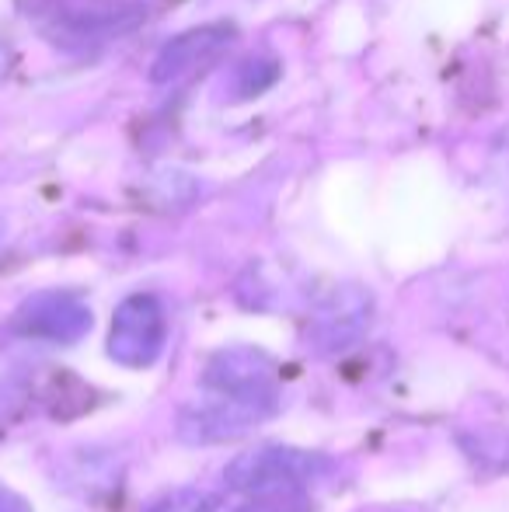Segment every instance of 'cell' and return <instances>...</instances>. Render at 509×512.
I'll use <instances>...</instances> for the list:
<instances>
[{"mask_svg": "<svg viewBox=\"0 0 509 512\" xmlns=\"http://www.w3.org/2000/svg\"><path fill=\"white\" fill-rule=\"evenodd\" d=\"M370 324V297L363 290H342L314 317V342L321 352H339L353 345Z\"/></svg>", "mask_w": 509, "mask_h": 512, "instance_id": "cell-7", "label": "cell"}, {"mask_svg": "<svg viewBox=\"0 0 509 512\" xmlns=\"http://www.w3.org/2000/svg\"><path fill=\"white\" fill-rule=\"evenodd\" d=\"M147 512H217V499L199 488H178L150 502Z\"/></svg>", "mask_w": 509, "mask_h": 512, "instance_id": "cell-8", "label": "cell"}, {"mask_svg": "<svg viewBox=\"0 0 509 512\" xmlns=\"http://www.w3.org/2000/svg\"><path fill=\"white\" fill-rule=\"evenodd\" d=\"M11 67H14V49H11V42L0 35V84L11 77Z\"/></svg>", "mask_w": 509, "mask_h": 512, "instance_id": "cell-9", "label": "cell"}, {"mask_svg": "<svg viewBox=\"0 0 509 512\" xmlns=\"http://www.w3.org/2000/svg\"><path fill=\"white\" fill-rule=\"evenodd\" d=\"M0 512H32V509H28L25 499H18V495L0 492Z\"/></svg>", "mask_w": 509, "mask_h": 512, "instance_id": "cell-10", "label": "cell"}, {"mask_svg": "<svg viewBox=\"0 0 509 512\" xmlns=\"http://www.w3.org/2000/svg\"><path fill=\"white\" fill-rule=\"evenodd\" d=\"M262 422V415L238 401L206 394L203 401L189 405L178 418V436L185 443H224V439H238L252 432V425Z\"/></svg>", "mask_w": 509, "mask_h": 512, "instance_id": "cell-6", "label": "cell"}, {"mask_svg": "<svg viewBox=\"0 0 509 512\" xmlns=\"http://www.w3.org/2000/svg\"><path fill=\"white\" fill-rule=\"evenodd\" d=\"M14 331L25 338H42V342L74 345L91 331V307L67 290L32 293L14 314Z\"/></svg>", "mask_w": 509, "mask_h": 512, "instance_id": "cell-4", "label": "cell"}, {"mask_svg": "<svg viewBox=\"0 0 509 512\" xmlns=\"http://www.w3.org/2000/svg\"><path fill=\"white\" fill-rule=\"evenodd\" d=\"M234 42L231 25H203L182 32L157 53L154 67H150V81L154 84H185L210 70L220 60L227 46Z\"/></svg>", "mask_w": 509, "mask_h": 512, "instance_id": "cell-5", "label": "cell"}, {"mask_svg": "<svg viewBox=\"0 0 509 512\" xmlns=\"http://www.w3.org/2000/svg\"><path fill=\"white\" fill-rule=\"evenodd\" d=\"M206 394L238 401V405L258 411V415H272L276 411V373L265 352L255 349H224L210 359L203 373Z\"/></svg>", "mask_w": 509, "mask_h": 512, "instance_id": "cell-2", "label": "cell"}, {"mask_svg": "<svg viewBox=\"0 0 509 512\" xmlns=\"http://www.w3.org/2000/svg\"><path fill=\"white\" fill-rule=\"evenodd\" d=\"M168 342V314L150 293H133L116 307L109 331V356L126 370H147Z\"/></svg>", "mask_w": 509, "mask_h": 512, "instance_id": "cell-3", "label": "cell"}, {"mask_svg": "<svg viewBox=\"0 0 509 512\" xmlns=\"http://www.w3.org/2000/svg\"><path fill=\"white\" fill-rule=\"evenodd\" d=\"M328 467L318 453L293 450V446H258L238 453L227 464L224 478L234 492L269 499V495H304V488Z\"/></svg>", "mask_w": 509, "mask_h": 512, "instance_id": "cell-1", "label": "cell"}]
</instances>
